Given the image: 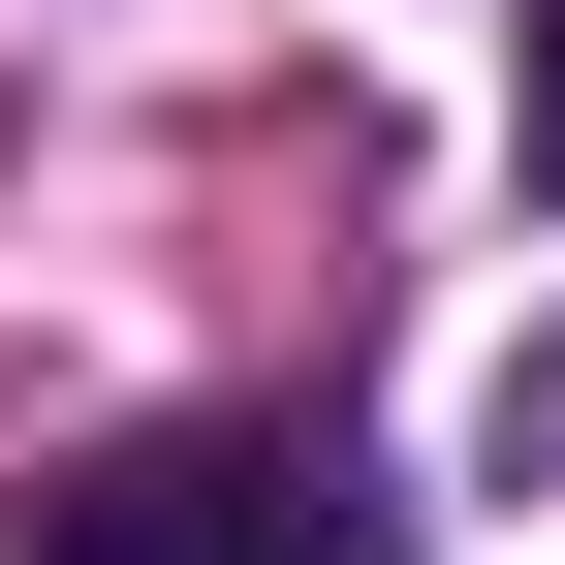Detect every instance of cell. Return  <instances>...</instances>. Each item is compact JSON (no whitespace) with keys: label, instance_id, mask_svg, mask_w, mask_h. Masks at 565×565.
Masks as SVG:
<instances>
[{"label":"cell","instance_id":"1","mask_svg":"<svg viewBox=\"0 0 565 565\" xmlns=\"http://www.w3.org/2000/svg\"><path fill=\"white\" fill-rule=\"evenodd\" d=\"M0 565H408V503H377V440H315V408H158V440L32 471Z\"/></svg>","mask_w":565,"mask_h":565},{"label":"cell","instance_id":"2","mask_svg":"<svg viewBox=\"0 0 565 565\" xmlns=\"http://www.w3.org/2000/svg\"><path fill=\"white\" fill-rule=\"evenodd\" d=\"M503 158H534V221H565V0H534V63H503Z\"/></svg>","mask_w":565,"mask_h":565}]
</instances>
